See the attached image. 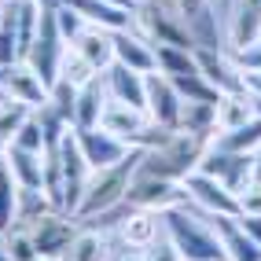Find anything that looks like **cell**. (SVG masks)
<instances>
[{"instance_id": "cell-23", "label": "cell", "mask_w": 261, "mask_h": 261, "mask_svg": "<svg viewBox=\"0 0 261 261\" xmlns=\"http://www.w3.org/2000/svg\"><path fill=\"white\" fill-rule=\"evenodd\" d=\"M254 96L250 92H224L217 99V136L221 133H232L239 125H247V121L254 118Z\"/></svg>"}, {"instance_id": "cell-8", "label": "cell", "mask_w": 261, "mask_h": 261, "mask_svg": "<svg viewBox=\"0 0 261 261\" xmlns=\"http://www.w3.org/2000/svg\"><path fill=\"white\" fill-rule=\"evenodd\" d=\"M199 169L217 177L232 195H243V191L257 180V154H239V151H224V147L210 144V151L202 154Z\"/></svg>"}, {"instance_id": "cell-46", "label": "cell", "mask_w": 261, "mask_h": 261, "mask_svg": "<svg viewBox=\"0 0 261 261\" xmlns=\"http://www.w3.org/2000/svg\"><path fill=\"white\" fill-rule=\"evenodd\" d=\"M257 177H261V151H257Z\"/></svg>"}, {"instance_id": "cell-20", "label": "cell", "mask_w": 261, "mask_h": 261, "mask_svg": "<svg viewBox=\"0 0 261 261\" xmlns=\"http://www.w3.org/2000/svg\"><path fill=\"white\" fill-rule=\"evenodd\" d=\"M159 232H162V214H151V210H133L121 217V239L125 247L133 250H151L159 243Z\"/></svg>"}, {"instance_id": "cell-22", "label": "cell", "mask_w": 261, "mask_h": 261, "mask_svg": "<svg viewBox=\"0 0 261 261\" xmlns=\"http://www.w3.org/2000/svg\"><path fill=\"white\" fill-rule=\"evenodd\" d=\"M103 103H107V85H103V74L96 81H89L85 89H77V103H74V129H96Z\"/></svg>"}, {"instance_id": "cell-6", "label": "cell", "mask_w": 261, "mask_h": 261, "mask_svg": "<svg viewBox=\"0 0 261 261\" xmlns=\"http://www.w3.org/2000/svg\"><path fill=\"white\" fill-rule=\"evenodd\" d=\"M59 173H63V214H77V206H81V195H85V188H89V177H92V166L85 162V154L77 147V133L74 125L66 129L59 136Z\"/></svg>"}, {"instance_id": "cell-43", "label": "cell", "mask_w": 261, "mask_h": 261, "mask_svg": "<svg viewBox=\"0 0 261 261\" xmlns=\"http://www.w3.org/2000/svg\"><path fill=\"white\" fill-rule=\"evenodd\" d=\"M0 261H11V254L4 250V243H0Z\"/></svg>"}, {"instance_id": "cell-4", "label": "cell", "mask_w": 261, "mask_h": 261, "mask_svg": "<svg viewBox=\"0 0 261 261\" xmlns=\"http://www.w3.org/2000/svg\"><path fill=\"white\" fill-rule=\"evenodd\" d=\"M15 224H22V228L30 232L41 261H66L74 236L81 232L77 228V217L63 214V210H51V206L41 210V214H33V217H26V221H15Z\"/></svg>"}, {"instance_id": "cell-41", "label": "cell", "mask_w": 261, "mask_h": 261, "mask_svg": "<svg viewBox=\"0 0 261 261\" xmlns=\"http://www.w3.org/2000/svg\"><path fill=\"white\" fill-rule=\"evenodd\" d=\"M118 261H147V254H144V250H133V247H125V254H121Z\"/></svg>"}, {"instance_id": "cell-29", "label": "cell", "mask_w": 261, "mask_h": 261, "mask_svg": "<svg viewBox=\"0 0 261 261\" xmlns=\"http://www.w3.org/2000/svg\"><path fill=\"white\" fill-rule=\"evenodd\" d=\"M154 51H159V74H166V77H173V74H191V70H199V63H195V51H188V48L159 44Z\"/></svg>"}, {"instance_id": "cell-18", "label": "cell", "mask_w": 261, "mask_h": 261, "mask_svg": "<svg viewBox=\"0 0 261 261\" xmlns=\"http://www.w3.org/2000/svg\"><path fill=\"white\" fill-rule=\"evenodd\" d=\"M4 162L11 169L15 184H19V191H41L44 188V151H26V147L8 144Z\"/></svg>"}, {"instance_id": "cell-48", "label": "cell", "mask_w": 261, "mask_h": 261, "mask_svg": "<svg viewBox=\"0 0 261 261\" xmlns=\"http://www.w3.org/2000/svg\"><path fill=\"white\" fill-rule=\"evenodd\" d=\"M0 4H4V0H0Z\"/></svg>"}, {"instance_id": "cell-17", "label": "cell", "mask_w": 261, "mask_h": 261, "mask_svg": "<svg viewBox=\"0 0 261 261\" xmlns=\"http://www.w3.org/2000/svg\"><path fill=\"white\" fill-rule=\"evenodd\" d=\"M206 217H210V214H206ZM210 224H214V232H217L228 261H261V247L243 232L239 217H210Z\"/></svg>"}, {"instance_id": "cell-38", "label": "cell", "mask_w": 261, "mask_h": 261, "mask_svg": "<svg viewBox=\"0 0 261 261\" xmlns=\"http://www.w3.org/2000/svg\"><path fill=\"white\" fill-rule=\"evenodd\" d=\"M239 224H243V232L261 247V214H239Z\"/></svg>"}, {"instance_id": "cell-36", "label": "cell", "mask_w": 261, "mask_h": 261, "mask_svg": "<svg viewBox=\"0 0 261 261\" xmlns=\"http://www.w3.org/2000/svg\"><path fill=\"white\" fill-rule=\"evenodd\" d=\"M239 214H261V177L239 195Z\"/></svg>"}, {"instance_id": "cell-30", "label": "cell", "mask_w": 261, "mask_h": 261, "mask_svg": "<svg viewBox=\"0 0 261 261\" xmlns=\"http://www.w3.org/2000/svg\"><path fill=\"white\" fill-rule=\"evenodd\" d=\"M4 250L11 254V261H41V254H37V247H33V239L22 224H11L4 232Z\"/></svg>"}, {"instance_id": "cell-39", "label": "cell", "mask_w": 261, "mask_h": 261, "mask_svg": "<svg viewBox=\"0 0 261 261\" xmlns=\"http://www.w3.org/2000/svg\"><path fill=\"white\" fill-rule=\"evenodd\" d=\"M214 0H177V8H180V15L184 19H191V15H199V11H206Z\"/></svg>"}, {"instance_id": "cell-34", "label": "cell", "mask_w": 261, "mask_h": 261, "mask_svg": "<svg viewBox=\"0 0 261 261\" xmlns=\"http://www.w3.org/2000/svg\"><path fill=\"white\" fill-rule=\"evenodd\" d=\"M56 22H59V33H63V41H66V44H74V37L85 30V19H81L74 8H66L63 0L56 4Z\"/></svg>"}, {"instance_id": "cell-42", "label": "cell", "mask_w": 261, "mask_h": 261, "mask_svg": "<svg viewBox=\"0 0 261 261\" xmlns=\"http://www.w3.org/2000/svg\"><path fill=\"white\" fill-rule=\"evenodd\" d=\"M4 15H8V0L0 4V26H4Z\"/></svg>"}, {"instance_id": "cell-16", "label": "cell", "mask_w": 261, "mask_h": 261, "mask_svg": "<svg viewBox=\"0 0 261 261\" xmlns=\"http://www.w3.org/2000/svg\"><path fill=\"white\" fill-rule=\"evenodd\" d=\"M63 4L74 8L85 19V26H99V30H111V33L133 30V11L111 4V0H63Z\"/></svg>"}, {"instance_id": "cell-37", "label": "cell", "mask_w": 261, "mask_h": 261, "mask_svg": "<svg viewBox=\"0 0 261 261\" xmlns=\"http://www.w3.org/2000/svg\"><path fill=\"white\" fill-rule=\"evenodd\" d=\"M232 59L239 63V70H243V74H247V70H261V41L250 44V48H243V51H236Z\"/></svg>"}, {"instance_id": "cell-47", "label": "cell", "mask_w": 261, "mask_h": 261, "mask_svg": "<svg viewBox=\"0 0 261 261\" xmlns=\"http://www.w3.org/2000/svg\"><path fill=\"white\" fill-rule=\"evenodd\" d=\"M0 243H4V232H0Z\"/></svg>"}, {"instance_id": "cell-33", "label": "cell", "mask_w": 261, "mask_h": 261, "mask_svg": "<svg viewBox=\"0 0 261 261\" xmlns=\"http://www.w3.org/2000/svg\"><path fill=\"white\" fill-rule=\"evenodd\" d=\"M30 114H33V111L22 107V103H4V107H0V136H4V140L11 144V140H15V133L22 129V121H26Z\"/></svg>"}, {"instance_id": "cell-14", "label": "cell", "mask_w": 261, "mask_h": 261, "mask_svg": "<svg viewBox=\"0 0 261 261\" xmlns=\"http://www.w3.org/2000/svg\"><path fill=\"white\" fill-rule=\"evenodd\" d=\"M74 133H77V147H81V154H85V162L92 166V173H96V169H107V166H118V162L133 151L125 140L103 133L99 125H96V129H74Z\"/></svg>"}, {"instance_id": "cell-21", "label": "cell", "mask_w": 261, "mask_h": 261, "mask_svg": "<svg viewBox=\"0 0 261 261\" xmlns=\"http://www.w3.org/2000/svg\"><path fill=\"white\" fill-rule=\"evenodd\" d=\"M70 48H77L85 59H89L99 74H107L111 66H114V33L111 30H99V26H85L77 37H74V44Z\"/></svg>"}, {"instance_id": "cell-11", "label": "cell", "mask_w": 261, "mask_h": 261, "mask_svg": "<svg viewBox=\"0 0 261 261\" xmlns=\"http://www.w3.org/2000/svg\"><path fill=\"white\" fill-rule=\"evenodd\" d=\"M0 89H4V96L11 103H22V107H30V111H41L48 103V92H51L26 59H19V63H11V66L0 70Z\"/></svg>"}, {"instance_id": "cell-31", "label": "cell", "mask_w": 261, "mask_h": 261, "mask_svg": "<svg viewBox=\"0 0 261 261\" xmlns=\"http://www.w3.org/2000/svg\"><path fill=\"white\" fill-rule=\"evenodd\" d=\"M11 144H15V147H26V151H48V133H44V125H41V114H37V111L22 121V129L15 133Z\"/></svg>"}, {"instance_id": "cell-27", "label": "cell", "mask_w": 261, "mask_h": 261, "mask_svg": "<svg viewBox=\"0 0 261 261\" xmlns=\"http://www.w3.org/2000/svg\"><path fill=\"white\" fill-rule=\"evenodd\" d=\"M66 261H111V250H107V239L103 232H92V228H81L70 243V254Z\"/></svg>"}, {"instance_id": "cell-2", "label": "cell", "mask_w": 261, "mask_h": 261, "mask_svg": "<svg viewBox=\"0 0 261 261\" xmlns=\"http://www.w3.org/2000/svg\"><path fill=\"white\" fill-rule=\"evenodd\" d=\"M140 162H144V151H140V147H133L118 166L96 169L92 177H89V188H85L81 206H77V214H74V217H77V221H96V217H103V214L118 210V206L125 202V195H129L133 177L140 173Z\"/></svg>"}, {"instance_id": "cell-19", "label": "cell", "mask_w": 261, "mask_h": 261, "mask_svg": "<svg viewBox=\"0 0 261 261\" xmlns=\"http://www.w3.org/2000/svg\"><path fill=\"white\" fill-rule=\"evenodd\" d=\"M103 85H107V96L121 99V103H133V107H144L147 111V74H136L129 66L114 63L107 74H103Z\"/></svg>"}, {"instance_id": "cell-5", "label": "cell", "mask_w": 261, "mask_h": 261, "mask_svg": "<svg viewBox=\"0 0 261 261\" xmlns=\"http://www.w3.org/2000/svg\"><path fill=\"white\" fill-rule=\"evenodd\" d=\"M188 191L180 180H166V177H151V173H136L129 184L125 206L133 210H151V214H169L177 206H188Z\"/></svg>"}, {"instance_id": "cell-24", "label": "cell", "mask_w": 261, "mask_h": 261, "mask_svg": "<svg viewBox=\"0 0 261 261\" xmlns=\"http://www.w3.org/2000/svg\"><path fill=\"white\" fill-rule=\"evenodd\" d=\"M180 129L184 133H199L206 140L217 136V103H206V99H184L180 107Z\"/></svg>"}, {"instance_id": "cell-1", "label": "cell", "mask_w": 261, "mask_h": 261, "mask_svg": "<svg viewBox=\"0 0 261 261\" xmlns=\"http://www.w3.org/2000/svg\"><path fill=\"white\" fill-rule=\"evenodd\" d=\"M162 228H166V239H169L173 254H177L180 261H228L217 232H214V224H210V217L206 214L199 217L195 210H191V202L162 214Z\"/></svg>"}, {"instance_id": "cell-26", "label": "cell", "mask_w": 261, "mask_h": 261, "mask_svg": "<svg viewBox=\"0 0 261 261\" xmlns=\"http://www.w3.org/2000/svg\"><path fill=\"white\" fill-rule=\"evenodd\" d=\"M99 77V70L81 56L77 48H70L66 44V51H63V59H59V81H66V85H74V89H85L89 81H96Z\"/></svg>"}, {"instance_id": "cell-45", "label": "cell", "mask_w": 261, "mask_h": 261, "mask_svg": "<svg viewBox=\"0 0 261 261\" xmlns=\"http://www.w3.org/2000/svg\"><path fill=\"white\" fill-rule=\"evenodd\" d=\"M147 4H177V0H147Z\"/></svg>"}, {"instance_id": "cell-25", "label": "cell", "mask_w": 261, "mask_h": 261, "mask_svg": "<svg viewBox=\"0 0 261 261\" xmlns=\"http://www.w3.org/2000/svg\"><path fill=\"white\" fill-rule=\"evenodd\" d=\"M214 144L224 151H239V154H257L261 151V114H254L247 125H239L232 133H221L214 136Z\"/></svg>"}, {"instance_id": "cell-13", "label": "cell", "mask_w": 261, "mask_h": 261, "mask_svg": "<svg viewBox=\"0 0 261 261\" xmlns=\"http://www.w3.org/2000/svg\"><path fill=\"white\" fill-rule=\"evenodd\" d=\"M180 107H184V99L180 92L173 89V81L166 74H147V114L154 125H162V129H180Z\"/></svg>"}, {"instance_id": "cell-7", "label": "cell", "mask_w": 261, "mask_h": 261, "mask_svg": "<svg viewBox=\"0 0 261 261\" xmlns=\"http://www.w3.org/2000/svg\"><path fill=\"white\" fill-rule=\"evenodd\" d=\"M63 51H66V41L59 33V22H56V4H44L41 26H37V37H33V48H30L26 63L41 74V81L48 85V89L59 81V59H63Z\"/></svg>"}, {"instance_id": "cell-15", "label": "cell", "mask_w": 261, "mask_h": 261, "mask_svg": "<svg viewBox=\"0 0 261 261\" xmlns=\"http://www.w3.org/2000/svg\"><path fill=\"white\" fill-rule=\"evenodd\" d=\"M114 63L129 66L136 74H154L159 70V51L136 30H121V33H114Z\"/></svg>"}, {"instance_id": "cell-44", "label": "cell", "mask_w": 261, "mask_h": 261, "mask_svg": "<svg viewBox=\"0 0 261 261\" xmlns=\"http://www.w3.org/2000/svg\"><path fill=\"white\" fill-rule=\"evenodd\" d=\"M4 151H8V140H4V136H0V159H4Z\"/></svg>"}, {"instance_id": "cell-9", "label": "cell", "mask_w": 261, "mask_h": 261, "mask_svg": "<svg viewBox=\"0 0 261 261\" xmlns=\"http://www.w3.org/2000/svg\"><path fill=\"white\" fill-rule=\"evenodd\" d=\"M184 191H188L191 206H199L202 214H210V217H239V195H232V191L217 177H210V173H202V169L188 173Z\"/></svg>"}, {"instance_id": "cell-40", "label": "cell", "mask_w": 261, "mask_h": 261, "mask_svg": "<svg viewBox=\"0 0 261 261\" xmlns=\"http://www.w3.org/2000/svg\"><path fill=\"white\" fill-rule=\"evenodd\" d=\"M243 85H247V92L254 99H261V70H247L243 74Z\"/></svg>"}, {"instance_id": "cell-10", "label": "cell", "mask_w": 261, "mask_h": 261, "mask_svg": "<svg viewBox=\"0 0 261 261\" xmlns=\"http://www.w3.org/2000/svg\"><path fill=\"white\" fill-rule=\"evenodd\" d=\"M261 41V0H228V15H224V51L250 48Z\"/></svg>"}, {"instance_id": "cell-35", "label": "cell", "mask_w": 261, "mask_h": 261, "mask_svg": "<svg viewBox=\"0 0 261 261\" xmlns=\"http://www.w3.org/2000/svg\"><path fill=\"white\" fill-rule=\"evenodd\" d=\"M22 51H19V41H15V30L11 26H0V70L11 63H19Z\"/></svg>"}, {"instance_id": "cell-32", "label": "cell", "mask_w": 261, "mask_h": 261, "mask_svg": "<svg viewBox=\"0 0 261 261\" xmlns=\"http://www.w3.org/2000/svg\"><path fill=\"white\" fill-rule=\"evenodd\" d=\"M74 103H77V89H74V85H66V81H56V85H51L48 107L56 111L66 125H74Z\"/></svg>"}, {"instance_id": "cell-3", "label": "cell", "mask_w": 261, "mask_h": 261, "mask_svg": "<svg viewBox=\"0 0 261 261\" xmlns=\"http://www.w3.org/2000/svg\"><path fill=\"white\" fill-rule=\"evenodd\" d=\"M214 140H206L199 133H184V129H173L169 140L144 151V162H140V173H151V177H166V180H180L188 173H195L202 154L210 151Z\"/></svg>"}, {"instance_id": "cell-28", "label": "cell", "mask_w": 261, "mask_h": 261, "mask_svg": "<svg viewBox=\"0 0 261 261\" xmlns=\"http://www.w3.org/2000/svg\"><path fill=\"white\" fill-rule=\"evenodd\" d=\"M19 221V184H15L8 162L0 159V232H8Z\"/></svg>"}, {"instance_id": "cell-12", "label": "cell", "mask_w": 261, "mask_h": 261, "mask_svg": "<svg viewBox=\"0 0 261 261\" xmlns=\"http://www.w3.org/2000/svg\"><path fill=\"white\" fill-rule=\"evenodd\" d=\"M195 63H199V74L210 81L221 96H224V92H247L239 63H236L224 48H221V51H214V48H195Z\"/></svg>"}]
</instances>
